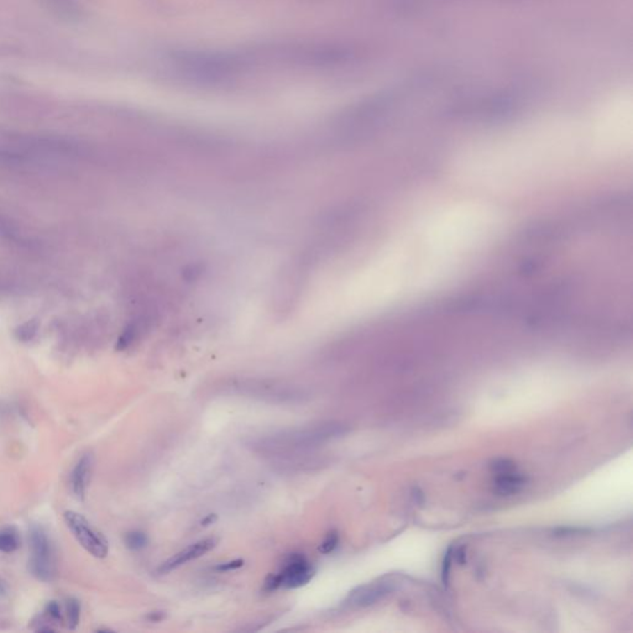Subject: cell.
Wrapping results in <instances>:
<instances>
[{"mask_svg": "<svg viewBox=\"0 0 633 633\" xmlns=\"http://www.w3.org/2000/svg\"><path fill=\"white\" fill-rule=\"evenodd\" d=\"M174 62L185 72L206 81H222L241 67L239 57L219 52L183 51L174 54Z\"/></svg>", "mask_w": 633, "mask_h": 633, "instance_id": "cell-1", "label": "cell"}, {"mask_svg": "<svg viewBox=\"0 0 633 633\" xmlns=\"http://www.w3.org/2000/svg\"><path fill=\"white\" fill-rule=\"evenodd\" d=\"M314 577V568L302 554L293 553L285 561L280 572L271 574L263 585V590L271 593L277 589H297L309 584Z\"/></svg>", "mask_w": 633, "mask_h": 633, "instance_id": "cell-2", "label": "cell"}, {"mask_svg": "<svg viewBox=\"0 0 633 633\" xmlns=\"http://www.w3.org/2000/svg\"><path fill=\"white\" fill-rule=\"evenodd\" d=\"M31 558L28 569L38 580L51 582L55 577V561L50 538L42 527H33L30 532Z\"/></svg>", "mask_w": 633, "mask_h": 633, "instance_id": "cell-3", "label": "cell"}, {"mask_svg": "<svg viewBox=\"0 0 633 633\" xmlns=\"http://www.w3.org/2000/svg\"><path fill=\"white\" fill-rule=\"evenodd\" d=\"M63 517L69 531L73 533V536L84 550L96 558L107 557V539L101 536V533L90 526V522L87 521L83 516L74 511H67L65 512Z\"/></svg>", "mask_w": 633, "mask_h": 633, "instance_id": "cell-4", "label": "cell"}, {"mask_svg": "<svg viewBox=\"0 0 633 633\" xmlns=\"http://www.w3.org/2000/svg\"><path fill=\"white\" fill-rule=\"evenodd\" d=\"M395 589V583L390 579H380L374 583L365 584L352 590L344 605L349 607H369L375 605L380 600L390 594Z\"/></svg>", "mask_w": 633, "mask_h": 633, "instance_id": "cell-5", "label": "cell"}, {"mask_svg": "<svg viewBox=\"0 0 633 633\" xmlns=\"http://www.w3.org/2000/svg\"><path fill=\"white\" fill-rule=\"evenodd\" d=\"M215 544H217L215 538H206V539H202V541H198L196 543L191 544L190 547L181 550L177 554H174L168 561L163 563L158 568V573L160 574H168V573L172 572L174 569L179 568V566H185L186 563H188V561L198 559V558H201L206 553H208L209 550H213Z\"/></svg>", "mask_w": 633, "mask_h": 633, "instance_id": "cell-6", "label": "cell"}, {"mask_svg": "<svg viewBox=\"0 0 633 633\" xmlns=\"http://www.w3.org/2000/svg\"><path fill=\"white\" fill-rule=\"evenodd\" d=\"M93 469V457L92 454H84L79 459L77 466H74L71 477V488L74 496L79 500H83L85 490L90 482V474Z\"/></svg>", "mask_w": 633, "mask_h": 633, "instance_id": "cell-7", "label": "cell"}, {"mask_svg": "<svg viewBox=\"0 0 633 633\" xmlns=\"http://www.w3.org/2000/svg\"><path fill=\"white\" fill-rule=\"evenodd\" d=\"M527 484V477L517 470L509 471L495 475V490L502 496H511L520 493Z\"/></svg>", "mask_w": 633, "mask_h": 633, "instance_id": "cell-8", "label": "cell"}, {"mask_svg": "<svg viewBox=\"0 0 633 633\" xmlns=\"http://www.w3.org/2000/svg\"><path fill=\"white\" fill-rule=\"evenodd\" d=\"M20 547V538L14 528L0 529V552L13 553Z\"/></svg>", "mask_w": 633, "mask_h": 633, "instance_id": "cell-9", "label": "cell"}, {"mask_svg": "<svg viewBox=\"0 0 633 633\" xmlns=\"http://www.w3.org/2000/svg\"><path fill=\"white\" fill-rule=\"evenodd\" d=\"M147 543H149L147 536L140 531H131V532L126 533V536H125V544L129 550H144Z\"/></svg>", "mask_w": 633, "mask_h": 633, "instance_id": "cell-10", "label": "cell"}, {"mask_svg": "<svg viewBox=\"0 0 633 633\" xmlns=\"http://www.w3.org/2000/svg\"><path fill=\"white\" fill-rule=\"evenodd\" d=\"M66 611H67L68 627L71 628V630H74V628L77 627L79 622L81 607H79V601L76 599L68 600Z\"/></svg>", "mask_w": 633, "mask_h": 633, "instance_id": "cell-11", "label": "cell"}, {"mask_svg": "<svg viewBox=\"0 0 633 633\" xmlns=\"http://www.w3.org/2000/svg\"><path fill=\"white\" fill-rule=\"evenodd\" d=\"M338 544H339V534H338L336 531H331L325 536L323 542L320 543L318 550L323 554H329L331 552H334V550L338 547Z\"/></svg>", "mask_w": 633, "mask_h": 633, "instance_id": "cell-12", "label": "cell"}, {"mask_svg": "<svg viewBox=\"0 0 633 633\" xmlns=\"http://www.w3.org/2000/svg\"><path fill=\"white\" fill-rule=\"evenodd\" d=\"M453 558H454V550L450 547V548L447 550L445 555H444V559H443L442 580L444 585H447V584L449 583V573H450Z\"/></svg>", "mask_w": 633, "mask_h": 633, "instance_id": "cell-13", "label": "cell"}, {"mask_svg": "<svg viewBox=\"0 0 633 633\" xmlns=\"http://www.w3.org/2000/svg\"><path fill=\"white\" fill-rule=\"evenodd\" d=\"M491 470L493 471L495 475H498V474H504V472L516 470V466L510 460L501 459L493 463V466H491Z\"/></svg>", "mask_w": 633, "mask_h": 633, "instance_id": "cell-14", "label": "cell"}, {"mask_svg": "<svg viewBox=\"0 0 633 633\" xmlns=\"http://www.w3.org/2000/svg\"><path fill=\"white\" fill-rule=\"evenodd\" d=\"M244 563L245 561H242V559H236V561H230L218 564L214 569L217 572H230V570H236V569H239L241 566H244Z\"/></svg>", "mask_w": 633, "mask_h": 633, "instance_id": "cell-15", "label": "cell"}, {"mask_svg": "<svg viewBox=\"0 0 633 633\" xmlns=\"http://www.w3.org/2000/svg\"><path fill=\"white\" fill-rule=\"evenodd\" d=\"M46 614L51 617V618H55V620H60L61 618V609H60V605L57 602H50L47 607H46Z\"/></svg>", "mask_w": 633, "mask_h": 633, "instance_id": "cell-16", "label": "cell"}, {"mask_svg": "<svg viewBox=\"0 0 633 633\" xmlns=\"http://www.w3.org/2000/svg\"><path fill=\"white\" fill-rule=\"evenodd\" d=\"M8 593H9L8 585H6V582L0 577V602L8 598Z\"/></svg>", "mask_w": 633, "mask_h": 633, "instance_id": "cell-17", "label": "cell"}, {"mask_svg": "<svg viewBox=\"0 0 633 633\" xmlns=\"http://www.w3.org/2000/svg\"><path fill=\"white\" fill-rule=\"evenodd\" d=\"M147 618L151 622H160L165 618V612H151Z\"/></svg>", "mask_w": 633, "mask_h": 633, "instance_id": "cell-18", "label": "cell"}, {"mask_svg": "<svg viewBox=\"0 0 633 633\" xmlns=\"http://www.w3.org/2000/svg\"><path fill=\"white\" fill-rule=\"evenodd\" d=\"M215 521H217V516L208 515L206 518H203L201 523H202V526H209V525H213Z\"/></svg>", "mask_w": 633, "mask_h": 633, "instance_id": "cell-19", "label": "cell"}]
</instances>
